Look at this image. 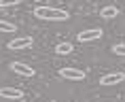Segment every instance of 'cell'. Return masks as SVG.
<instances>
[{
  "label": "cell",
  "instance_id": "cell-1",
  "mask_svg": "<svg viewBox=\"0 0 125 102\" xmlns=\"http://www.w3.org/2000/svg\"><path fill=\"white\" fill-rule=\"evenodd\" d=\"M34 17L45 21H66L70 15L64 9H55V7H36L34 9Z\"/></svg>",
  "mask_w": 125,
  "mask_h": 102
},
{
  "label": "cell",
  "instance_id": "cell-2",
  "mask_svg": "<svg viewBox=\"0 0 125 102\" xmlns=\"http://www.w3.org/2000/svg\"><path fill=\"white\" fill-rule=\"evenodd\" d=\"M34 45V38L32 36H17V38H13V41H9L7 47L11 49V51H21V49H28Z\"/></svg>",
  "mask_w": 125,
  "mask_h": 102
},
{
  "label": "cell",
  "instance_id": "cell-3",
  "mask_svg": "<svg viewBox=\"0 0 125 102\" xmlns=\"http://www.w3.org/2000/svg\"><path fill=\"white\" fill-rule=\"evenodd\" d=\"M59 77L68 79V81H83L85 70H81V68H59Z\"/></svg>",
  "mask_w": 125,
  "mask_h": 102
},
{
  "label": "cell",
  "instance_id": "cell-4",
  "mask_svg": "<svg viewBox=\"0 0 125 102\" xmlns=\"http://www.w3.org/2000/svg\"><path fill=\"white\" fill-rule=\"evenodd\" d=\"M76 38H79L81 43H91V41H98V38H102V30H100V28L83 30L81 34H76Z\"/></svg>",
  "mask_w": 125,
  "mask_h": 102
},
{
  "label": "cell",
  "instance_id": "cell-5",
  "mask_svg": "<svg viewBox=\"0 0 125 102\" xmlns=\"http://www.w3.org/2000/svg\"><path fill=\"white\" fill-rule=\"evenodd\" d=\"M125 81V72H108L100 79V85H119Z\"/></svg>",
  "mask_w": 125,
  "mask_h": 102
},
{
  "label": "cell",
  "instance_id": "cell-6",
  "mask_svg": "<svg viewBox=\"0 0 125 102\" xmlns=\"http://www.w3.org/2000/svg\"><path fill=\"white\" fill-rule=\"evenodd\" d=\"M0 98L21 100V98H23V89H19V87H0Z\"/></svg>",
  "mask_w": 125,
  "mask_h": 102
},
{
  "label": "cell",
  "instance_id": "cell-7",
  "mask_svg": "<svg viewBox=\"0 0 125 102\" xmlns=\"http://www.w3.org/2000/svg\"><path fill=\"white\" fill-rule=\"evenodd\" d=\"M11 70L17 72V75H21V77H34V68H30L23 62H11Z\"/></svg>",
  "mask_w": 125,
  "mask_h": 102
},
{
  "label": "cell",
  "instance_id": "cell-8",
  "mask_svg": "<svg viewBox=\"0 0 125 102\" xmlns=\"http://www.w3.org/2000/svg\"><path fill=\"white\" fill-rule=\"evenodd\" d=\"M100 17H104V19H115V17H119V9L115 7V4H108V7H104L100 11Z\"/></svg>",
  "mask_w": 125,
  "mask_h": 102
},
{
  "label": "cell",
  "instance_id": "cell-9",
  "mask_svg": "<svg viewBox=\"0 0 125 102\" xmlns=\"http://www.w3.org/2000/svg\"><path fill=\"white\" fill-rule=\"evenodd\" d=\"M55 53H57V55L72 53V43H57V45H55Z\"/></svg>",
  "mask_w": 125,
  "mask_h": 102
},
{
  "label": "cell",
  "instance_id": "cell-10",
  "mask_svg": "<svg viewBox=\"0 0 125 102\" xmlns=\"http://www.w3.org/2000/svg\"><path fill=\"white\" fill-rule=\"evenodd\" d=\"M0 32H17V26H15V23H11V21L0 19Z\"/></svg>",
  "mask_w": 125,
  "mask_h": 102
},
{
  "label": "cell",
  "instance_id": "cell-11",
  "mask_svg": "<svg viewBox=\"0 0 125 102\" xmlns=\"http://www.w3.org/2000/svg\"><path fill=\"white\" fill-rule=\"evenodd\" d=\"M112 53H117V55H123V57H125V45H123V43H117V45L112 47Z\"/></svg>",
  "mask_w": 125,
  "mask_h": 102
},
{
  "label": "cell",
  "instance_id": "cell-12",
  "mask_svg": "<svg viewBox=\"0 0 125 102\" xmlns=\"http://www.w3.org/2000/svg\"><path fill=\"white\" fill-rule=\"evenodd\" d=\"M21 0H0V7H13V4H19Z\"/></svg>",
  "mask_w": 125,
  "mask_h": 102
}]
</instances>
